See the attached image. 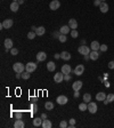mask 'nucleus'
<instances>
[{"instance_id": "1", "label": "nucleus", "mask_w": 114, "mask_h": 128, "mask_svg": "<svg viewBox=\"0 0 114 128\" xmlns=\"http://www.w3.org/2000/svg\"><path fill=\"white\" fill-rule=\"evenodd\" d=\"M13 70L16 73H23L24 71H25V66H24V64H22V63L17 62L13 65Z\"/></svg>"}, {"instance_id": "2", "label": "nucleus", "mask_w": 114, "mask_h": 128, "mask_svg": "<svg viewBox=\"0 0 114 128\" xmlns=\"http://www.w3.org/2000/svg\"><path fill=\"white\" fill-rule=\"evenodd\" d=\"M91 48L88 46H85V45H82V46H80L78 48V52L80 53V54H82V55H89L91 52Z\"/></svg>"}, {"instance_id": "3", "label": "nucleus", "mask_w": 114, "mask_h": 128, "mask_svg": "<svg viewBox=\"0 0 114 128\" xmlns=\"http://www.w3.org/2000/svg\"><path fill=\"white\" fill-rule=\"evenodd\" d=\"M36 70H37V63H34V62H29L25 65V71H27L30 73L34 72Z\"/></svg>"}, {"instance_id": "4", "label": "nucleus", "mask_w": 114, "mask_h": 128, "mask_svg": "<svg viewBox=\"0 0 114 128\" xmlns=\"http://www.w3.org/2000/svg\"><path fill=\"white\" fill-rule=\"evenodd\" d=\"M13 24H14V21L12 18H6L1 23V26H2V29H10L13 26Z\"/></svg>"}, {"instance_id": "5", "label": "nucleus", "mask_w": 114, "mask_h": 128, "mask_svg": "<svg viewBox=\"0 0 114 128\" xmlns=\"http://www.w3.org/2000/svg\"><path fill=\"white\" fill-rule=\"evenodd\" d=\"M61 7V1L59 0H52L51 2L49 3V8L51 10H57Z\"/></svg>"}, {"instance_id": "6", "label": "nucleus", "mask_w": 114, "mask_h": 128, "mask_svg": "<svg viewBox=\"0 0 114 128\" xmlns=\"http://www.w3.org/2000/svg\"><path fill=\"white\" fill-rule=\"evenodd\" d=\"M97 110H98V106H97V104L95 102H89L88 103V111L90 112V113H96L97 112Z\"/></svg>"}, {"instance_id": "7", "label": "nucleus", "mask_w": 114, "mask_h": 128, "mask_svg": "<svg viewBox=\"0 0 114 128\" xmlns=\"http://www.w3.org/2000/svg\"><path fill=\"white\" fill-rule=\"evenodd\" d=\"M73 72H74L76 76H81V74H83V72H85V66L82 65V64H79V65L75 66V69Z\"/></svg>"}, {"instance_id": "8", "label": "nucleus", "mask_w": 114, "mask_h": 128, "mask_svg": "<svg viewBox=\"0 0 114 128\" xmlns=\"http://www.w3.org/2000/svg\"><path fill=\"white\" fill-rule=\"evenodd\" d=\"M82 86H83V84H82V81H80V80H78V81L73 82V85H72V89H73L74 92H80V89L82 88Z\"/></svg>"}, {"instance_id": "9", "label": "nucleus", "mask_w": 114, "mask_h": 128, "mask_svg": "<svg viewBox=\"0 0 114 128\" xmlns=\"http://www.w3.org/2000/svg\"><path fill=\"white\" fill-rule=\"evenodd\" d=\"M63 80H64V73L63 72L56 73L55 76H54V81H55L56 84H61Z\"/></svg>"}, {"instance_id": "10", "label": "nucleus", "mask_w": 114, "mask_h": 128, "mask_svg": "<svg viewBox=\"0 0 114 128\" xmlns=\"http://www.w3.org/2000/svg\"><path fill=\"white\" fill-rule=\"evenodd\" d=\"M67 97H66L65 95H61V96H58L57 99H56V102L58 103L59 105H65L66 103H67Z\"/></svg>"}, {"instance_id": "11", "label": "nucleus", "mask_w": 114, "mask_h": 128, "mask_svg": "<svg viewBox=\"0 0 114 128\" xmlns=\"http://www.w3.org/2000/svg\"><path fill=\"white\" fill-rule=\"evenodd\" d=\"M46 58H47V54L45 52H39L37 54V61L38 62H43V61H46Z\"/></svg>"}, {"instance_id": "12", "label": "nucleus", "mask_w": 114, "mask_h": 128, "mask_svg": "<svg viewBox=\"0 0 114 128\" xmlns=\"http://www.w3.org/2000/svg\"><path fill=\"white\" fill-rule=\"evenodd\" d=\"M99 57V52L98 50H91L90 54H89V58L92 59V61H96Z\"/></svg>"}, {"instance_id": "13", "label": "nucleus", "mask_w": 114, "mask_h": 128, "mask_svg": "<svg viewBox=\"0 0 114 128\" xmlns=\"http://www.w3.org/2000/svg\"><path fill=\"white\" fill-rule=\"evenodd\" d=\"M3 45H5L6 50L8 52V50H10L12 48H13V40L12 39H6L5 40V43H3Z\"/></svg>"}, {"instance_id": "14", "label": "nucleus", "mask_w": 114, "mask_h": 128, "mask_svg": "<svg viewBox=\"0 0 114 128\" xmlns=\"http://www.w3.org/2000/svg\"><path fill=\"white\" fill-rule=\"evenodd\" d=\"M62 72L64 74H70L72 72V69H71V65H68V64H64L62 66Z\"/></svg>"}, {"instance_id": "15", "label": "nucleus", "mask_w": 114, "mask_h": 128, "mask_svg": "<svg viewBox=\"0 0 114 128\" xmlns=\"http://www.w3.org/2000/svg\"><path fill=\"white\" fill-rule=\"evenodd\" d=\"M18 9H20V3L17 2V1H13V2L10 3V10H12V12L16 13Z\"/></svg>"}, {"instance_id": "16", "label": "nucleus", "mask_w": 114, "mask_h": 128, "mask_svg": "<svg viewBox=\"0 0 114 128\" xmlns=\"http://www.w3.org/2000/svg\"><path fill=\"white\" fill-rule=\"evenodd\" d=\"M105 99H106V94H105L104 92L98 93L97 95H96V100H97L98 102H104Z\"/></svg>"}, {"instance_id": "17", "label": "nucleus", "mask_w": 114, "mask_h": 128, "mask_svg": "<svg viewBox=\"0 0 114 128\" xmlns=\"http://www.w3.org/2000/svg\"><path fill=\"white\" fill-rule=\"evenodd\" d=\"M68 26H70L72 30L76 29V28H78V22H76V20H75V18H71V20L68 21Z\"/></svg>"}, {"instance_id": "18", "label": "nucleus", "mask_w": 114, "mask_h": 128, "mask_svg": "<svg viewBox=\"0 0 114 128\" xmlns=\"http://www.w3.org/2000/svg\"><path fill=\"white\" fill-rule=\"evenodd\" d=\"M99 9H101V13H107L108 12V5L105 1H101V6H99Z\"/></svg>"}, {"instance_id": "19", "label": "nucleus", "mask_w": 114, "mask_h": 128, "mask_svg": "<svg viewBox=\"0 0 114 128\" xmlns=\"http://www.w3.org/2000/svg\"><path fill=\"white\" fill-rule=\"evenodd\" d=\"M90 48H91V50H99V48H101V43L95 40V41H92V43H90Z\"/></svg>"}, {"instance_id": "20", "label": "nucleus", "mask_w": 114, "mask_h": 128, "mask_svg": "<svg viewBox=\"0 0 114 128\" xmlns=\"http://www.w3.org/2000/svg\"><path fill=\"white\" fill-rule=\"evenodd\" d=\"M41 127H42V128H51L52 127V124H51V121H50V120H48V119H43Z\"/></svg>"}, {"instance_id": "21", "label": "nucleus", "mask_w": 114, "mask_h": 128, "mask_svg": "<svg viewBox=\"0 0 114 128\" xmlns=\"http://www.w3.org/2000/svg\"><path fill=\"white\" fill-rule=\"evenodd\" d=\"M47 69H48L49 72H54L56 70V64L54 62H48L47 63Z\"/></svg>"}, {"instance_id": "22", "label": "nucleus", "mask_w": 114, "mask_h": 128, "mask_svg": "<svg viewBox=\"0 0 114 128\" xmlns=\"http://www.w3.org/2000/svg\"><path fill=\"white\" fill-rule=\"evenodd\" d=\"M36 33H37V36H43L46 33V29L43 26H38L36 30Z\"/></svg>"}, {"instance_id": "23", "label": "nucleus", "mask_w": 114, "mask_h": 128, "mask_svg": "<svg viewBox=\"0 0 114 128\" xmlns=\"http://www.w3.org/2000/svg\"><path fill=\"white\" fill-rule=\"evenodd\" d=\"M61 58L64 59V61H68V59H71V54L68 52H62L61 54Z\"/></svg>"}, {"instance_id": "24", "label": "nucleus", "mask_w": 114, "mask_h": 128, "mask_svg": "<svg viewBox=\"0 0 114 128\" xmlns=\"http://www.w3.org/2000/svg\"><path fill=\"white\" fill-rule=\"evenodd\" d=\"M24 122H23L22 119H17L16 121H15V124H14V127L15 128H24Z\"/></svg>"}, {"instance_id": "25", "label": "nucleus", "mask_w": 114, "mask_h": 128, "mask_svg": "<svg viewBox=\"0 0 114 128\" xmlns=\"http://www.w3.org/2000/svg\"><path fill=\"white\" fill-rule=\"evenodd\" d=\"M114 101V94H108L106 95V99L104 101V104H108V103H112Z\"/></svg>"}, {"instance_id": "26", "label": "nucleus", "mask_w": 114, "mask_h": 128, "mask_svg": "<svg viewBox=\"0 0 114 128\" xmlns=\"http://www.w3.org/2000/svg\"><path fill=\"white\" fill-rule=\"evenodd\" d=\"M59 31H61V33H62V34H67V33L71 31V28H70L68 25H63L62 28H61V30H59Z\"/></svg>"}, {"instance_id": "27", "label": "nucleus", "mask_w": 114, "mask_h": 128, "mask_svg": "<svg viewBox=\"0 0 114 128\" xmlns=\"http://www.w3.org/2000/svg\"><path fill=\"white\" fill-rule=\"evenodd\" d=\"M33 125L36 126V127H39V126L42 125V118L40 117V118H34L33 119Z\"/></svg>"}, {"instance_id": "28", "label": "nucleus", "mask_w": 114, "mask_h": 128, "mask_svg": "<svg viewBox=\"0 0 114 128\" xmlns=\"http://www.w3.org/2000/svg\"><path fill=\"white\" fill-rule=\"evenodd\" d=\"M45 108H46V110H48V111H52L54 110V103L52 102H46V104H45Z\"/></svg>"}, {"instance_id": "29", "label": "nucleus", "mask_w": 114, "mask_h": 128, "mask_svg": "<svg viewBox=\"0 0 114 128\" xmlns=\"http://www.w3.org/2000/svg\"><path fill=\"white\" fill-rule=\"evenodd\" d=\"M79 110L80 111H86V110H88V103H86V102H83V103H80V105H79Z\"/></svg>"}, {"instance_id": "30", "label": "nucleus", "mask_w": 114, "mask_h": 128, "mask_svg": "<svg viewBox=\"0 0 114 128\" xmlns=\"http://www.w3.org/2000/svg\"><path fill=\"white\" fill-rule=\"evenodd\" d=\"M90 101H91V95L89 94V93H86L85 95H83V102L89 103Z\"/></svg>"}, {"instance_id": "31", "label": "nucleus", "mask_w": 114, "mask_h": 128, "mask_svg": "<svg viewBox=\"0 0 114 128\" xmlns=\"http://www.w3.org/2000/svg\"><path fill=\"white\" fill-rule=\"evenodd\" d=\"M30 77H31V73L27 72V71H24V72L22 73V78L24 79V80H27Z\"/></svg>"}, {"instance_id": "32", "label": "nucleus", "mask_w": 114, "mask_h": 128, "mask_svg": "<svg viewBox=\"0 0 114 128\" xmlns=\"http://www.w3.org/2000/svg\"><path fill=\"white\" fill-rule=\"evenodd\" d=\"M36 36H37V33L34 32V31H31V32H29V33H27V38H29L30 40L34 39V38H36Z\"/></svg>"}, {"instance_id": "33", "label": "nucleus", "mask_w": 114, "mask_h": 128, "mask_svg": "<svg viewBox=\"0 0 114 128\" xmlns=\"http://www.w3.org/2000/svg\"><path fill=\"white\" fill-rule=\"evenodd\" d=\"M58 40L61 41V43H65L66 40H67V37H66V34H61L58 38Z\"/></svg>"}, {"instance_id": "34", "label": "nucleus", "mask_w": 114, "mask_h": 128, "mask_svg": "<svg viewBox=\"0 0 114 128\" xmlns=\"http://www.w3.org/2000/svg\"><path fill=\"white\" fill-rule=\"evenodd\" d=\"M78 36H79V33H78V31H76V29L72 30L71 31V37L72 38H78Z\"/></svg>"}, {"instance_id": "35", "label": "nucleus", "mask_w": 114, "mask_h": 128, "mask_svg": "<svg viewBox=\"0 0 114 128\" xmlns=\"http://www.w3.org/2000/svg\"><path fill=\"white\" fill-rule=\"evenodd\" d=\"M61 34H62V33H61V31H55V32L52 33V38H56V39H58Z\"/></svg>"}, {"instance_id": "36", "label": "nucleus", "mask_w": 114, "mask_h": 128, "mask_svg": "<svg viewBox=\"0 0 114 128\" xmlns=\"http://www.w3.org/2000/svg\"><path fill=\"white\" fill-rule=\"evenodd\" d=\"M10 54H12V55H14V56H16L17 54H18V49H17V48H12V49H10Z\"/></svg>"}, {"instance_id": "37", "label": "nucleus", "mask_w": 114, "mask_h": 128, "mask_svg": "<svg viewBox=\"0 0 114 128\" xmlns=\"http://www.w3.org/2000/svg\"><path fill=\"white\" fill-rule=\"evenodd\" d=\"M31 112H34V113H36V112H38V106H37L36 103L31 105Z\"/></svg>"}, {"instance_id": "38", "label": "nucleus", "mask_w": 114, "mask_h": 128, "mask_svg": "<svg viewBox=\"0 0 114 128\" xmlns=\"http://www.w3.org/2000/svg\"><path fill=\"white\" fill-rule=\"evenodd\" d=\"M59 127H61V128H66V127H67V122H66L65 120L61 121V124H59Z\"/></svg>"}, {"instance_id": "39", "label": "nucleus", "mask_w": 114, "mask_h": 128, "mask_svg": "<svg viewBox=\"0 0 114 128\" xmlns=\"http://www.w3.org/2000/svg\"><path fill=\"white\" fill-rule=\"evenodd\" d=\"M99 50H101V52H106V50H107V45H101Z\"/></svg>"}, {"instance_id": "40", "label": "nucleus", "mask_w": 114, "mask_h": 128, "mask_svg": "<svg viewBox=\"0 0 114 128\" xmlns=\"http://www.w3.org/2000/svg\"><path fill=\"white\" fill-rule=\"evenodd\" d=\"M68 124H70V126H75L76 121H75V119L71 118V119H70V120H68Z\"/></svg>"}, {"instance_id": "41", "label": "nucleus", "mask_w": 114, "mask_h": 128, "mask_svg": "<svg viewBox=\"0 0 114 128\" xmlns=\"http://www.w3.org/2000/svg\"><path fill=\"white\" fill-rule=\"evenodd\" d=\"M72 79V77L70 76V74H64V80H66V81H70Z\"/></svg>"}, {"instance_id": "42", "label": "nucleus", "mask_w": 114, "mask_h": 128, "mask_svg": "<svg viewBox=\"0 0 114 128\" xmlns=\"http://www.w3.org/2000/svg\"><path fill=\"white\" fill-rule=\"evenodd\" d=\"M15 117H16L17 119H22V112H16V113H15Z\"/></svg>"}, {"instance_id": "43", "label": "nucleus", "mask_w": 114, "mask_h": 128, "mask_svg": "<svg viewBox=\"0 0 114 128\" xmlns=\"http://www.w3.org/2000/svg\"><path fill=\"white\" fill-rule=\"evenodd\" d=\"M108 68H110V69H113V70H114V61H111V62L108 63Z\"/></svg>"}, {"instance_id": "44", "label": "nucleus", "mask_w": 114, "mask_h": 128, "mask_svg": "<svg viewBox=\"0 0 114 128\" xmlns=\"http://www.w3.org/2000/svg\"><path fill=\"white\" fill-rule=\"evenodd\" d=\"M101 0H95L94 5H95V6H101Z\"/></svg>"}, {"instance_id": "45", "label": "nucleus", "mask_w": 114, "mask_h": 128, "mask_svg": "<svg viewBox=\"0 0 114 128\" xmlns=\"http://www.w3.org/2000/svg\"><path fill=\"white\" fill-rule=\"evenodd\" d=\"M54 57H55L56 59H58V58H61V54H55V55H54Z\"/></svg>"}, {"instance_id": "46", "label": "nucleus", "mask_w": 114, "mask_h": 128, "mask_svg": "<svg viewBox=\"0 0 114 128\" xmlns=\"http://www.w3.org/2000/svg\"><path fill=\"white\" fill-rule=\"evenodd\" d=\"M74 97H75V99L79 97V92H74Z\"/></svg>"}, {"instance_id": "47", "label": "nucleus", "mask_w": 114, "mask_h": 128, "mask_svg": "<svg viewBox=\"0 0 114 128\" xmlns=\"http://www.w3.org/2000/svg\"><path fill=\"white\" fill-rule=\"evenodd\" d=\"M41 118L46 119V118H47V114H46V113H42V114H41Z\"/></svg>"}, {"instance_id": "48", "label": "nucleus", "mask_w": 114, "mask_h": 128, "mask_svg": "<svg viewBox=\"0 0 114 128\" xmlns=\"http://www.w3.org/2000/svg\"><path fill=\"white\" fill-rule=\"evenodd\" d=\"M31 30H32V31H34V32H36V30H37V26H34V25H33L32 28H31Z\"/></svg>"}, {"instance_id": "49", "label": "nucleus", "mask_w": 114, "mask_h": 128, "mask_svg": "<svg viewBox=\"0 0 114 128\" xmlns=\"http://www.w3.org/2000/svg\"><path fill=\"white\" fill-rule=\"evenodd\" d=\"M17 2L20 3V5H22V3H24V0H18V1H17Z\"/></svg>"}, {"instance_id": "50", "label": "nucleus", "mask_w": 114, "mask_h": 128, "mask_svg": "<svg viewBox=\"0 0 114 128\" xmlns=\"http://www.w3.org/2000/svg\"><path fill=\"white\" fill-rule=\"evenodd\" d=\"M14 1H18V0H14Z\"/></svg>"}, {"instance_id": "51", "label": "nucleus", "mask_w": 114, "mask_h": 128, "mask_svg": "<svg viewBox=\"0 0 114 128\" xmlns=\"http://www.w3.org/2000/svg\"><path fill=\"white\" fill-rule=\"evenodd\" d=\"M101 1H105V0H101Z\"/></svg>"}]
</instances>
